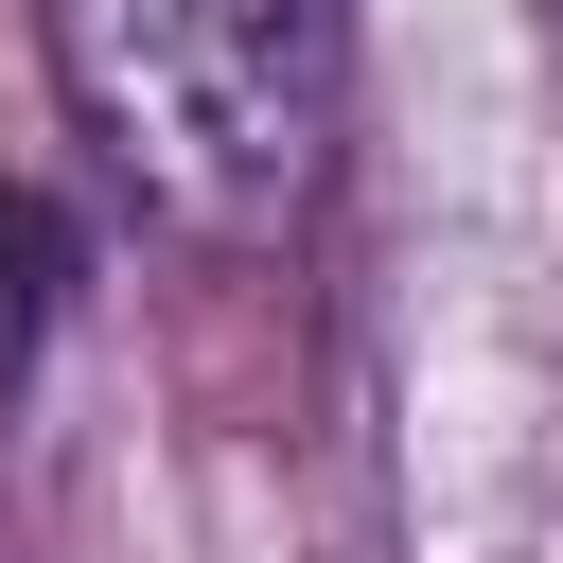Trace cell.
I'll use <instances>...</instances> for the list:
<instances>
[{
  "label": "cell",
  "mask_w": 563,
  "mask_h": 563,
  "mask_svg": "<svg viewBox=\"0 0 563 563\" xmlns=\"http://www.w3.org/2000/svg\"><path fill=\"white\" fill-rule=\"evenodd\" d=\"M70 123L176 229H282L317 194V0H35Z\"/></svg>",
  "instance_id": "6da1fadb"
},
{
  "label": "cell",
  "mask_w": 563,
  "mask_h": 563,
  "mask_svg": "<svg viewBox=\"0 0 563 563\" xmlns=\"http://www.w3.org/2000/svg\"><path fill=\"white\" fill-rule=\"evenodd\" d=\"M53 299H70V229H53V194L0 176V387H18V352L53 334Z\"/></svg>",
  "instance_id": "7a4b0ae2"
}]
</instances>
